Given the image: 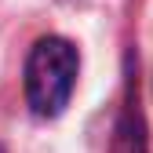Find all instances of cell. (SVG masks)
Returning <instances> with one entry per match:
<instances>
[{
    "mask_svg": "<svg viewBox=\"0 0 153 153\" xmlns=\"http://www.w3.org/2000/svg\"><path fill=\"white\" fill-rule=\"evenodd\" d=\"M76 48L62 36L36 40L26 62V99L36 117H59L76 84Z\"/></svg>",
    "mask_w": 153,
    "mask_h": 153,
    "instance_id": "1",
    "label": "cell"
}]
</instances>
